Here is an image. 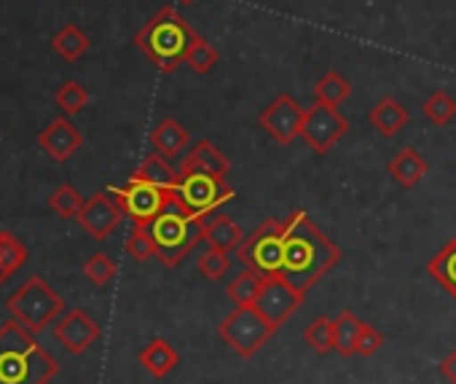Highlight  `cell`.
Masks as SVG:
<instances>
[{
	"instance_id": "1",
	"label": "cell",
	"mask_w": 456,
	"mask_h": 384,
	"mask_svg": "<svg viewBox=\"0 0 456 384\" xmlns=\"http://www.w3.org/2000/svg\"><path fill=\"white\" fill-rule=\"evenodd\" d=\"M341 261L338 245L325 237V232L309 218V213L296 210L285 221L282 242V277L298 288L312 290L336 264Z\"/></svg>"
},
{
	"instance_id": "2",
	"label": "cell",
	"mask_w": 456,
	"mask_h": 384,
	"mask_svg": "<svg viewBox=\"0 0 456 384\" xmlns=\"http://www.w3.org/2000/svg\"><path fill=\"white\" fill-rule=\"evenodd\" d=\"M57 371V360L20 320L0 325V384H49Z\"/></svg>"
},
{
	"instance_id": "3",
	"label": "cell",
	"mask_w": 456,
	"mask_h": 384,
	"mask_svg": "<svg viewBox=\"0 0 456 384\" xmlns=\"http://www.w3.org/2000/svg\"><path fill=\"white\" fill-rule=\"evenodd\" d=\"M193 41H196V33L183 20V14L175 12V6L159 9L134 36V46L161 73H175L185 62Z\"/></svg>"
},
{
	"instance_id": "4",
	"label": "cell",
	"mask_w": 456,
	"mask_h": 384,
	"mask_svg": "<svg viewBox=\"0 0 456 384\" xmlns=\"http://www.w3.org/2000/svg\"><path fill=\"white\" fill-rule=\"evenodd\" d=\"M148 229L156 242V258L164 266H177L204 240V221L188 213L175 194Z\"/></svg>"
},
{
	"instance_id": "5",
	"label": "cell",
	"mask_w": 456,
	"mask_h": 384,
	"mask_svg": "<svg viewBox=\"0 0 456 384\" xmlns=\"http://www.w3.org/2000/svg\"><path fill=\"white\" fill-rule=\"evenodd\" d=\"M6 309L14 320L38 336L65 312V298L52 290L44 277H30L14 296H9Z\"/></svg>"
},
{
	"instance_id": "6",
	"label": "cell",
	"mask_w": 456,
	"mask_h": 384,
	"mask_svg": "<svg viewBox=\"0 0 456 384\" xmlns=\"http://www.w3.org/2000/svg\"><path fill=\"white\" fill-rule=\"evenodd\" d=\"M175 197L180 205L193 213L196 218L207 221L215 210L228 205L234 200V188L225 183V177L207 175V172H180L177 185H175Z\"/></svg>"
},
{
	"instance_id": "7",
	"label": "cell",
	"mask_w": 456,
	"mask_h": 384,
	"mask_svg": "<svg viewBox=\"0 0 456 384\" xmlns=\"http://www.w3.org/2000/svg\"><path fill=\"white\" fill-rule=\"evenodd\" d=\"M274 333L277 325L269 323L256 306H234V312L217 325V336L240 357H253Z\"/></svg>"
},
{
	"instance_id": "8",
	"label": "cell",
	"mask_w": 456,
	"mask_h": 384,
	"mask_svg": "<svg viewBox=\"0 0 456 384\" xmlns=\"http://www.w3.org/2000/svg\"><path fill=\"white\" fill-rule=\"evenodd\" d=\"M282 242H285V224L269 218L240 245V261L256 274H261L264 280L282 277Z\"/></svg>"
},
{
	"instance_id": "9",
	"label": "cell",
	"mask_w": 456,
	"mask_h": 384,
	"mask_svg": "<svg viewBox=\"0 0 456 384\" xmlns=\"http://www.w3.org/2000/svg\"><path fill=\"white\" fill-rule=\"evenodd\" d=\"M113 200L118 202V208L124 210L126 218H132L134 226H151V221L167 208V202L172 200L175 191L151 185L145 180L129 177L126 185L121 188H110Z\"/></svg>"
},
{
	"instance_id": "10",
	"label": "cell",
	"mask_w": 456,
	"mask_h": 384,
	"mask_svg": "<svg viewBox=\"0 0 456 384\" xmlns=\"http://www.w3.org/2000/svg\"><path fill=\"white\" fill-rule=\"evenodd\" d=\"M346 132H349V121H346V116H341V110L336 105H325V102L314 100V105L306 108L304 124H301V137L314 153H320V156L328 153Z\"/></svg>"
},
{
	"instance_id": "11",
	"label": "cell",
	"mask_w": 456,
	"mask_h": 384,
	"mask_svg": "<svg viewBox=\"0 0 456 384\" xmlns=\"http://www.w3.org/2000/svg\"><path fill=\"white\" fill-rule=\"evenodd\" d=\"M304 301H306V293L293 288L285 277H269V280H264V288H261V293H258L253 306L269 323H274L280 328L282 323H288L298 312V306Z\"/></svg>"
},
{
	"instance_id": "12",
	"label": "cell",
	"mask_w": 456,
	"mask_h": 384,
	"mask_svg": "<svg viewBox=\"0 0 456 384\" xmlns=\"http://www.w3.org/2000/svg\"><path fill=\"white\" fill-rule=\"evenodd\" d=\"M306 108L293 94H280L269 108L261 110L258 124L280 143V145H293L296 137H301V124H304Z\"/></svg>"
},
{
	"instance_id": "13",
	"label": "cell",
	"mask_w": 456,
	"mask_h": 384,
	"mask_svg": "<svg viewBox=\"0 0 456 384\" xmlns=\"http://www.w3.org/2000/svg\"><path fill=\"white\" fill-rule=\"evenodd\" d=\"M121 218H124V210L110 197V191H105V194H94L92 200H86L84 208H81V213H78V224L97 242L108 240L118 229Z\"/></svg>"
},
{
	"instance_id": "14",
	"label": "cell",
	"mask_w": 456,
	"mask_h": 384,
	"mask_svg": "<svg viewBox=\"0 0 456 384\" xmlns=\"http://www.w3.org/2000/svg\"><path fill=\"white\" fill-rule=\"evenodd\" d=\"M54 339L70 355H84L100 339V325L84 309H68L54 325Z\"/></svg>"
},
{
	"instance_id": "15",
	"label": "cell",
	"mask_w": 456,
	"mask_h": 384,
	"mask_svg": "<svg viewBox=\"0 0 456 384\" xmlns=\"http://www.w3.org/2000/svg\"><path fill=\"white\" fill-rule=\"evenodd\" d=\"M38 145L54 159V161H68L81 145H84V135L78 132V127L70 121V116L54 118L41 135H38Z\"/></svg>"
},
{
	"instance_id": "16",
	"label": "cell",
	"mask_w": 456,
	"mask_h": 384,
	"mask_svg": "<svg viewBox=\"0 0 456 384\" xmlns=\"http://www.w3.org/2000/svg\"><path fill=\"white\" fill-rule=\"evenodd\" d=\"M232 169V161H228L215 143L209 140H199L188 153L185 159L180 161V172H207V175H217V177H225V172Z\"/></svg>"
},
{
	"instance_id": "17",
	"label": "cell",
	"mask_w": 456,
	"mask_h": 384,
	"mask_svg": "<svg viewBox=\"0 0 456 384\" xmlns=\"http://www.w3.org/2000/svg\"><path fill=\"white\" fill-rule=\"evenodd\" d=\"M191 143V135L188 129L177 121V118H164L156 124V129L151 132V145L156 153L167 156V159H175L180 156Z\"/></svg>"
},
{
	"instance_id": "18",
	"label": "cell",
	"mask_w": 456,
	"mask_h": 384,
	"mask_svg": "<svg viewBox=\"0 0 456 384\" xmlns=\"http://www.w3.org/2000/svg\"><path fill=\"white\" fill-rule=\"evenodd\" d=\"M204 242L215 250L232 253V250H240V245L245 242V232L228 216H215L204 221Z\"/></svg>"
},
{
	"instance_id": "19",
	"label": "cell",
	"mask_w": 456,
	"mask_h": 384,
	"mask_svg": "<svg viewBox=\"0 0 456 384\" xmlns=\"http://www.w3.org/2000/svg\"><path fill=\"white\" fill-rule=\"evenodd\" d=\"M370 124L381 137H395L405 124H408V110L403 108V102H397L395 97H381L373 108H370Z\"/></svg>"
},
{
	"instance_id": "20",
	"label": "cell",
	"mask_w": 456,
	"mask_h": 384,
	"mask_svg": "<svg viewBox=\"0 0 456 384\" xmlns=\"http://www.w3.org/2000/svg\"><path fill=\"white\" fill-rule=\"evenodd\" d=\"M389 175L403 185V188H413L416 183H421V177L427 175V161L416 148H403L392 161H389Z\"/></svg>"
},
{
	"instance_id": "21",
	"label": "cell",
	"mask_w": 456,
	"mask_h": 384,
	"mask_svg": "<svg viewBox=\"0 0 456 384\" xmlns=\"http://www.w3.org/2000/svg\"><path fill=\"white\" fill-rule=\"evenodd\" d=\"M132 177L145 180V183L159 185V188H167V191H175L177 177H180V169L175 172V167L169 164V159L153 151L151 156H145V159H142V164L134 169V175H132Z\"/></svg>"
},
{
	"instance_id": "22",
	"label": "cell",
	"mask_w": 456,
	"mask_h": 384,
	"mask_svg": "<svg viewBox=\"0 0 456 384\" xmlns=\"http://www.w3.org/2000/svg\"><path fill=\"white\" fill-rule=\"evenodd\" d=\"M177 352L172 349V344L167 339H153L151 344H145V349L140 352V363L142 368L153 376V379H164L175 365H177Z\"/></svg>"
},
{
	"instance_id": "23",
	"label": "cell",
	"mask_w": 456,
	"mask_h": 384,
	"mask_svg": "<svg viewBox=\"0 0 456 384\" xmlns=\"http://www.w3.org/2000/svg\"><path fill=\"white\" fill-rule=\"evenodd\" d=\"M427 272L445 288V293L456 301V237L435 253V258L427 261Z\"/></svg>"
},
{
	"instance_id": "24",
	"label": "cell",
	"mask_w": 456,
	"mask_h": 384,
	"mask_svg": "<svg viewBox=\"0 0 456 384\" xmlns=\"http://www.w3.org/2000/svg\"><path fill=\"white\" fill-rule=\"evenodd\" d=\"M89 46H92L89 36H86L81 28H76V25H65V28L52 38V49H54L62 60H68V62L81 60V57L89 52Z\"/></svg>"
},
{
	"instance_id": "25",
	"label": "cell",
	"mask_w": 456,
	"mask_h": 384,
	"mask_svg": "<svg viewBox=\"0 0 456 384\" xmlns=\"http://www.w3.org/2000/svg\"><path fill=\"white\" fill-rule=\"evenodd\" d=\"M28 264V248L9 232H0V282H6Z\"/></svg>"
},
{
	"instance_id": "26",
	"label": "cell",
	"mask_w": 456,
	"mask_h": 384,
	"mask_svg": "<svg viewBox=\"0 0 456 384\" xmlns=\"http://www.w3.org/2000/svg\"><path fill=\"white\" fill-rule=\"evenodd\" d=\"M261 288H264V277L256 274L253 269H245L232 282H228L225 293H228V298L234 301V306H253L258 293H261Z\"/></svg>"
},
{
	"instance_id": "27",
	"label": "cell",
	"mask_w": 456,
	"mask_h": 384,
	"mask_svg": "<svg viewBox=\"0 0 456 384\" xmlns=\"http://www.w3.org/2000/svg\"><path fill=\"white\" fill-rule=\"evenodd\" d=\"M360 325H362V320L354 312H349V309H344L333 320V331H336V347L333 349L341 357L357 355V333H360Z\"/></svg>"
},
{
	"instance_id": "28",
	"label": "cell",
	"mask_w": 456,
	"mask_h": 384,
	"mask_svg": "<svg viewBox=\"0 0 456 384\" xmlns=\"http://www.w3.org/2000/svg\"><path fill=\"white\" fill-rule=\"evenodd\" d=\"M352 94V84L338 73V70H328L320 81H317V86H314V100L317 102H325V105H341L346 97Z\"/></svg>"
},
{
	"instance_id": "29",
	"label": "cell",
	"mask_w": 456,
	"mask_h": 384,
	"mask_svg": "<svg viewBox=\"0 0 456 384\" xmlns=\"http://www.w3.org/2000/svg\"><path fill=\"white\" fill-rule=\"evenodd\" d=\"M421 113H424L427 121H432V124H437V127H445V124H451V121L456 118V100H453L448 92L437 89V92H432V94L424 100Z\"/></svg>"
},
{
	"instance_id": "30",
	"label": "cell",
	"mask_w": 456,
	"mask_h": 384,
	"mask_svg": "<svg viewBox=\"0 0 456 384\" xmlns=\"http://www.w3.org/2000/svg\"><path fill=\"white\" fill-rule=\"evenodd\" d=\"M49 208H52L60 218H78V213H81V208H84V200H81V194H78V191H76L73 185L62 183V185H57V188L52 191Z\"/></svg>"
},
{
	"instance_id": "31",
	"label": "cell",
	"mask_w": 456,
	"mask_h": 384,
	"mask_svg": "<svg viewBox=\"0 0 456 384\" xmlns=\"http://www.w3.org/2000/svg\"><path fill=\"white\" fill-rule=\"evenodd\" d=\"M220 54L212 44H207L201 36H196L193 46L188 49V57H185V65L196 73V76H207L215 65H217Z\"/></svg>"
},
{
	"instance_id": "32",
	"label": "cell",
	"mask_w": 456,
	"mask_h": 384,
	"mask_svg": "<svg viewBox=\"0 0 456 384\" xmlns=\"http://www.w3.org/2000/svg\"><path fill=\"white\" fill-rule=\"evenodd\" d=\"M54 102L65 110V116H76V113H81V110L89 105V92H86V86H81L78 81H65V84L57 89Z\"/></svg>"
},
{
	"instance_id": "33",
	"label": "cell",
	"mask_w": 456,
	"mask_h": 384,
	"mask_svg": "<svg viewBox=\"0 0 456 384\" xmlns=\"http://www.w3.org/2000/svg\"><path fill=\"white\" fill-rule=\"evenodd\" d=\"M304 339H306V344H309L314 352H320V355L330 352V349L336 347V331H333V320H330V317H317V320H314V323L306 328Z\"/></svg>"
},
{
	"instance_id": "34",
	"label": "cell",
	"mask_w": 456,
	"mask_h": 384,
	"mask_svg": "<svg viewBox=\"0 0 456 384\" xmlns=\"http://www.w3.org/2000/svg\"><path fill=\"white\" fill-rule=\"evenodd\" d=\"M126 253L140 264H145V261H151L156 256V242H153L148 226H134L132 229V234L126 237Z\"/></svg>"
},
{
	"instance_id": "35",
	"label": "cell",
	"mask_w": 456,
	"mask_h": 384,
	"mask_svg": "<svg viewBox=\"0 0 456 384\" xmlns=\"http://www.w3.org/2000/svg\"><path fill=\"white\" fill-rule=\"evenodd\" d=\"M84 274H86V280H89L92 285L102 288V285H108V282L116 277V264L110 261V256H105V253H94V256H89V258H86V264H84Z\"/></svg>"
},
{
	"instance_id": "36",
	"label": "cell",
	"mask_w": 456,
	"mask_h": 384,
	"mask_svg": "<svg viewBox=\"0 0 456 384\" xmlns=\"http://www.w3.org/2000/svg\"><path fill=\"white\" fill-rule=\"evenodd\" d=\"M228 269H232V258H228V253H223V250L209 248V250L199 258V272H201L207 280H212V282L223 280V277L228 274Z\"/></svg>"
},
{
	"instance_id": "37",
	"label": "cell",
	"mask_w": 456,
	"mask_h": 384,
	"mask_svg": "<svg viewBox=\"0 0 456 384\" xmlns=\"http://www.w3.org/2000/svg\"><path fill=\"white\" fill-rule=\"evenodd\" d=\"M381 344H384V336L370 323H362L360 333H357V355L370 357V355H376L381 349Z\"/></svg>"
},
{
	"instance_id": "38",
	"label": "cell",
	"mask_w": 456,
	"mask_h": 384,
	"mask_svg": "<svg viewBox=\"0 0 456 384\" xmlns=\"http://www.w3.org/2000/svg\"><path fill=\"white\" fill-rule=\"evenodd\" d=\"M440 373H443L448 381H456V349L448 352V355L440 360Z\"/></svg>"
},
{
	"instance_id": "39",
	"label": "cell",
	"mask_w": 456,
	"mask_h": 384,
	"mask_svg": "<svg viewBox=\"0 0 456 384\" xmlns=\"http://www.w3.org/2000/svg\"><path fill=\"white\" fill-rule=\"evenodd\" d=\"M177 4H180V6H191V4H193V0H177Z\"/></svg>"
},
{
	"instance_id": "40",
	"label": "cell",
	"mask_w": 456,
	"mask_h": 384,
	"mask_svg": "<svg viewBox=\"0 0 456 384\" xmlns=\"http://www.w3.org/2000/svg\"><path fill=\"white\" fill-rule=\"evenodd\" d=\"M451 384H456V381H451Z\"/></svg>"
}]
</instances>
